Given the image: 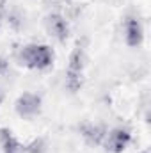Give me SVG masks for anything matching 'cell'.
Wrapping results in <instances>:
<instances>
[{"mask_svg":"<svg viewBox=\"0 0 151 153\" xmlns=\"http://www.w3.org/2000/svg\"><path fill=\"white\" fill-rule=\"evenodd\" d=\"M7 70H9V62H7V59L0 57V75H5Z\"/></svg>","mask_w":151,"mask_h":153,"instance_id":"11","label":"cell"},{"mask_svg":"<svg viewBox=\"0 0 151 153\" xmlns=\"http://www.w3.org/2000/svg\"><path fill=\"white\" fill-rule=\"evenodd\" d=\"M0 141H2V148H4V153H23L20 143L11 135V132L7 128L0 130Z\"/></svg>","mask_w":151,"mask_h":153,"instance_id":"8","label":"cell"},{"mask_svg":"<svg viewBox=\"0 0 151 153\" xmlns=\"http://www.w3.org/2000/svg\"><path fill=\"white\" fill-rule=\"evenodd\" d=\"M85 62H87L85 52H84L80 46H76L75 50L71 52V55H70L68 71H70V73H80V75H82V71H84V68H85Z\"/></svg>","mask_w":151,"mask_h":153,"instance_id":"7","label":"cell"},{"mask_svg":"<svg viewBox=\"0 0 151 153\" xmlns=\"http://www.w3.org/2000/svg\"><path fill=\"white\" fill-rule=\"evenodd\" d=\"M82 135H84V139L89 143V144H93V146H98V144H101L103 143V139H105V128L103 126H98V125H84L82 128Z\"/></svg>","mask_w":151,"mask_h":153,"instance_id":"6","label":"cell"},{"mask_svg":"<svg viewBox=\"0 0 151 153\" xmlns=\"http://www.w3.org/2000/svg\"><path fill=\"white\" fill-rule=\"evenodd\" d=\"M66 87L71 91V93H76L80 87H82V75L80 73H66Z\"/></svg>","mask_w":151,"mask_h":153,"instance_id":"9","label":"cell"},{"mask_svg":"<svg viewBox=\"0 0 151 153\" xmlns=\"http://www.w3.org/2000/svg\"><path fill=\"white\" fill-rule=\"evenodd\" d=\"M44 27H46V30H48V34L52 38L59 39V41H66L68 39L70 27H68V22L61 14H50L44 20Z\"/></svg>","mask_w":151,"mask_h":153,"instance_id":"4","label":"cell"},{"mask_svg":"<svg viewBox=\"0 0 151 153\" xmlns=\"http://www.w3.org/2000/svg\"><path fill=\"white\" fill-rule=\"evenodd\" d=\"M2 102H4V91L0 89V103H2Z\"/></svg>","mask_w":151,"mask_h":153,"instance_id":"12","label":"cell"},{"mask_svg":"<svg viewBox=\"0 0 151 153\" xmlns=\"http://www.w3.org/2000/svg\"><path fill=\"white\" fill-rule=\"evenodd\" d=\"M144 39V30H142V25L133 20V18H128L126 23H124V41L128 46H139Z\"/></svg>","mask_w":151,"mask_h":153,"instance_id":"5","label":"cell"},{"mask_svg":"<svg viewBox=\"0 0 151 153\" xmlns=\"http://www.w3.org/2000/svg\"><path fill=\"white\" fill-rule=\"evenodd\" d=\"M41 111V98L34 93H23L16 100V112L21 117H32Z\"/></svg>","mask_w":151,"mask_h":153,"instance_id":"3","label":"cell"},{"mask_svg":"<svg viewBox=\"0 0 151 153\" xmlns=\"http://www.w3.org/2000/svg\"><path fill=\"white\" fill-rule=\"evenodd\" d=\"M132 141V134L128 128H114L110 134L105 135L103 139V144H105V150L112 153H121L124 152V148L130 144Z\"/></svg>","mask_w":151,"mask_h":153,"instance_id":"2","label":"cell"},{"mask_svg":"<svg viewBox=\"0 0 151 153\" xmlns=\"http://www.w3.org/2000/svg\"><path fill=\"white\" fill-rule=\"evenodd\" d=\"M27 153H46V143L43 139H34L27 148H25Z\"/></svg>","mask_w":151,"mask_h":153,"instance_id":"10","label":"cell"},{"mask_svg":"<svg viewBox=\"0 0 151 153\" xmlns=\"http://www.w3.org/2000/svg\"><path fill=\"white\" fill-rule=\"evenodd\" d=\"M18 62L25 68L44 70L53 62V52L46 45H27L18 53Z\"/></svg>","mask_w":151,"mask_h":153,"instance_id":"1","label":"cell"}]
</instances>
